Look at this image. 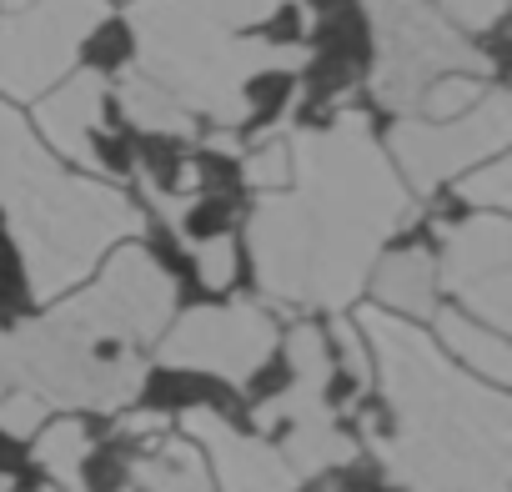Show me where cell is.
Segmentation results:
<instances>
[{
  "label": "cell",
  "instance_id": "20",
  "mask_svg": "<svg viewBox=\"0 0 512 492\" xmlns=\"http://www.w3.org/2000/svg\"><path fill=\"white\" fill-rule=\"evenodd\" d=\"M282 457L297 477H322L332 467H347L362 457V442L337 422V417H322V422H302V427H287V442H282Z\"/></svg>",
  "mask_w": 512,
  "mask_h": 492
},
{
  "label": "cell",
  "instance_id": "3",
  "mask_svg": "<svg viewBox=\"0 0 512 492\" xmlns=\"http://www.w3.org/2000/svg\"><path fill=\"white\" fill-rule=\"evenodd\" d=\"M131 71L156 81L186 116L236 131L256 116V81L292 76L312 61L307 46L226 31L186 0H131Z\"/></svg>",
  "mask_w": 512,
  "mask_h": 492
},
{
  "label": "cell",
  "instance_id": "13",
  "mask_svg": "<svg viewBox=\"0 0 512 492\" xmlns=\"http://www.w3.org/2000/svg\"><path fill=\"white\" fill-rule=\"evenodd\" d=\"M106 101H111V76L106 71H71L61 86H51L36 101V131L46 136L41 146L51 156H66L86 176H101L106 171V156H101Z\"/></svg>",
  "mask_w": 512,
  "mask_h": 492
},
{
  "label": "cell",
  "instance_id": "33",
  "mask_svg": "<svg viewBox=\"0 0 512 492\" xmlns=\"http://www.w3.org/2000/svg\"><path fill=\"white\" fill-rule=\"evenodd\" d=\"M41 492H51V487H41Z\"/></svg>",
  "mask_w": 512,
  "mask_h": 492
},
{
  "label": "cell",
  "instance_id": "17",
  "mask_svg": "<svg viewBox=\"0 0 512 492\" xmlns=\"http://www.w3.org/2000/svg\"><path fill=\"white\" fill-rule=\"evenodd\" d=\"M432 342L457 357L472 377L492 382V387H507L512 382V347H507V332H492L482 322H472L467 312H452V307H437L432 312Z\"/></svg>",
  "mask_w": 512,
  "mask_h": 492
},
{
  "label": "cell",
  "instance_id": "11",
  "mask_svg": "<svg viewBox=\"0 0 512 492\" xmlns=\"http://www.w3.org/2000/svg\"><path fill=\"white\" fill-rule=\"evenodd\" d=\"M437 287L492 332L512 327V221L502 211H472L467 221L437 226Z\"/></svg>",
  "mask_w": 512,
  "mask_h": 492
},
{
  "label": "cell",
  "instance_id": "7",
  "mask_svg": "<svg viewBox=\"0 0 512 492\" xmlns=\"http://www.w3.org/2000/svg\"><path fill=\"white\" fill-rule=\"evenodd\" d=\"M6 377L11 387H26L46 407L71 412H121L146 387V357L141 352H96L86 342H71L46 317L6 332Z\"/></svg>",
  "mask_w": 512,
  "mask_h": 492
},
{
  "label": "cell",
  "instance_id": "8",
  "mask_svg": "<svg viewBox=\"0 0 512 492\" xmlns=\"http://www.w3.org/2000/svg\"><path fill=\"white\" fill-rule=\"evenodd\" d=\"M507 141H512V96L502 86H487V96L467 106L462 116H447V121L397 116L382 151L412 196H432L442 181L502 156Z\"/></svg>",
  "mask_w": 512,
  "mask_h": 492
},
{
  "label": "cell",
  "instance_id": "27",
  "mask_svg": "<svg viewBox=\"0 0 512 492\" xmlns=\"http://www.w3.org/2000/svg\"><path fill=\"white\" fill-rule=\"evenodd\" d=\"M46 402L41 397H31L26 387H6L0 392V432L6 437H21V442H31L41 427H46Z\"/></svg>",
  "mask_w": 512,
  "mask_h": 492
},
{
  "label": "cell",
  "instance_id": "22",
  "mask_svg": "<svg viewBox=\"0 0 512 492\" xmlns=\"http://www.w3.org/2000/svg\"><path fill=\"white\" fill-rule=\"evenodd\" d=\"M457 196L472 211H502L507 216V206H512V161L507 156H492V161L462 171L457 176Z\"/></svg>",
  "mask_w": 512,
  "mask_h": 492
},
{
  "label": "cell",
  "instance_id": "16",
  "mask_svg": "<svg viewBox=\"0 0 512 492\" xmlns=\"http://www.w3.org/2000/svg\"><path fill=\"white\" fill-rule=\"evenodd\" d=\"M372 297L382 312L422 322L437 312V262L427 246H402V252H382L372 277H367Z\"/></svg>",
  "mask_w": 512,
  "mask_h": 492
},
{
  "label": "cell",
  "instance_id": "30",
  "mask_svg": "<svg viewBox=\"0 0 512 492\" xmlns=\"http://www.w3.org/2000/svg\"><path fill=\"white\" fill-rule=\"evenodd\" d=\"M121 432L126 437H151V432H166V417L161 412H136V417L121 422Z\"/></svg>",
  "mask_w": 512,
  "mask_h": 492
},
{
  "label": "cell",
  "instance_id": "10",
  "mask_svg": "<svg viewBox=\"0 0 512 492\" xmlns=\"http://www.w3.org/2000/svg\"><path fill=\"white\" fill-rule=\"evenodd\" d=\"M277 322L262 302H216L191 307L156 337V362L171 372H206L216 382L246 387L277 352Z\"/></svg>",
  "mask_w": 512,
  "mask_h": 492
},
{
  "label": "cell",
  "instance_id": "25",
  "mask_svg": "<svg viewBox=\"0 0 512 492\" xmlns=\"http://www.w3.org/2000/svg\"><path fill=\"white\" fill-rule=\"evenodd\" d=\"M241 181L251 191H287L292 186V146L282 136H267L241 156Z\"/></svg>",
  "mask_w": 512,
  "mask_h": 492
},
{
  "label": "cell",
  "instance_id": "19",
  "mask_svg": "<svg viewBox=\"0 0 512 492\" xmlns=\"http://www.w3.org/2000/svg\"><path fill=\"white\" fill-rule=\"evenodd\" d=\"M131 482L141 492H216L211 467L191 437H166L131 462Z\"/></svg>",
  "mask_w": 512,
  "mask_h": 492
},
{
  "label": "cell",
  "instance_id": "5",
  "mask_svg": "<svg viewBox=\"0 0 512 492\" xmlns=\"http://www.w3.org/2000/svg\"><path fill=\"white\" fill-rule=\"evenodd\" d=\"M367 31H372V71L367 91L392 116H417V101L432 81L462 71V76H492V56L472 46L467 31H457L432 0H357Z\"/></svg>",
  "mask_w": 512,
  "mask_h": 492
},
{
  "label": "cell",
  "instance_id": "21",
  "mask_svg": "<svg viewBox=\"0 0 512 492\" xmlns=\"http://www.w3.org/2000/svg\"><path fill=\"white\" fill-rule=\"evenodd\" d=\"M86 457H91V432L81 417H56L36 432V462L71 492H91L86 487Z\"/></svg>",
  "mask_w": 512,
  "mask_h": 492
},
{
  "label": "cell",
  "instance_id": "24",
  "mask_svg": "<svg viewBox=\"0 0 512 492\" xmlns=\"http://www.w3.org/2000/svg\"><path fill=\"white\" fill-rule=\"evenodd\" d=\"M482 96H487V81H482V76H462V71H452V76H442V81H432V86L422 91L417 116H427V121H447V116H462L467 106H477Z\"/></svg>",
  "mask_w": 512,
  "mask_h": 492
},
{
  "label": "cell",
  "instance_id": "2",
  "mask_svg": "<svg viewBox=\"0 0 512 492\" xmlns=\"http://www.w3.org/2000/svg\"><path fill=\"white\" fill-rule=\"evenodd\" d=\"M287 146V196L312 246L307 307L342 312L362 297L387 241L417 216V201L362 111H337L327 126H302Z\"/></svg>",
  "mask_w": 512,
  "mask_h": 492
},
{
  "label": "cell",
  "instance_id": "4",
  "mask_svg": "<svg viewBox=\"0 0 512 492\" xmlns=\"http://www.w3.org/2000/svg\"><path fill=\"white\" fill-rule=\"evenodd\" d=\"M6 231L26 267L31 297L61 302L101 267L111 246L136 241L146 231V211L111 181L61 171L51 191H41L31 206L6 216Z\"/></svg>",
  "mask_w": 512,
  "mask_h": 492
},
{
  "label": "cell",
  "instance_id": "14",
  "mask_svg": "<svg viewBox=\"0 0 512 492\" xmlns=\"http://www.w3.org/2000/svg\"><path fill=\"white\" fill-rule=\"evenodd\" d=\"M287 367H292V382L256 402L251 422L256 432H287V427H302V422H322V417H337L332 412V377H337V362H332V342L317 322H297L287 332Z\"/></svg>",
  "mask_w": 512,
  "mask_h": 492
},
{
  "label": "cell",
  "instance_id": "29",
  "mask_svg": "<svg viewBox=\"0 0 512 492\" xmlns=\"http://www.w3.org/2000/svg\"><path fill=\"white\" fill-rule=\"evenodd\" d=\"M437 11L457 26V31H492L507 16V0H437Z\"/></svg>",
  "mask_w": 512,
  "mask_h": 492
},
{
  "label": "cell",
  "instance_id": "15",
  "mask_svg": "<svg viewBox=\"0 0 512 492\" xmlns=\"http://www.w3.org/2000/svg\"><path fill=\"white\" fill-rule=\"evenodd\" d=\"M66 166L41 146V136L31 131V121L0 96V211H21L26 201H36Z\"/></svg>",
  "mask_w": 512,
  "mask_h": 492
},
{
  "label": "cell",
  "instance_id": "31",
  "mask_svg": "<svg viewBox=\"0 0 512 492\" xmlns=\"http://www.w3.org/2000/svg\"><path fill=\"white\" fill-rule=\"evenodd\" d=\"M21 6H31V0H0V16H6V11H21Z\"/></svg>",
  "mask_w": 512,
  "mask_h": 492
},
{
  "label": "cell",
  "instance_id": "18",
  "mask_svg": "<svg viewBox=\"0 0 512 492\" xmlns=\"http://www.w3.org/2000/svg\"><path fill=\"white\" fill-rule=\"evenodd\" d=\"M116 111L126 116V126H136L141 136H166V141H196V116H186L156 81H146L141 71L121 66V76L111 81Z\"/></svg>",
  "mask_w": 512,
  "mask_h": 492
},
{
  "label": "cell",
  "instance_id": "23",
  "mask_svg": "<svg viewBox=\"0 0 512 492\" xmlns=\"http://www.w3.org/2000/svg\"><path fill=\"white\" fill-rule=\"evenodd\" d=\"M191 267L201 277L206 292H226L236 282V236L231 231H211V236H186Z\"/></svg>",
  "mask_w": 512,
  "mask_h": 492
},
{
  "label": "cell",
  "instance_id": "12",
  "mask_svg": "<svg viewBox=\"0 0 512 492\" xmlns=\"http://www.w3.org/2000/svg\"><path fill=\"white\" fill-rule=\"evenodd\" d=\"M181 427L201 447V457H211L206 467H211V482H221V492H297L302 477L287 467L282 447L231 427L216 407H186Z\"/></svg>",
  "mask_w": 512,
  "mask_h": 492
},
{
  "label": "cell",
  "instance_id": "1",
  "mask_svg": "<svg viewBox=\"0 0 512 492\" xmlns=\"http://www.w3.org/2000/svg\"><path fill=\"white\" fill-rule=\"evenodd\" d=\"M357 332L392 427L362 417V442L402 492H512V402L457 367L417 322L362 307Z\"/></svg>",
  "mask_w": 512,
  "mask_h": 492
},
{
  "label": "cell",
  "instance_id": "28",
  "mask_svg": "<svg viewBox=\"0 0 512 492\" xmlns=\"http://www.w3.org/2000/svg\"><path fill=\"white\" fill-rule=\"evenodd\" d=\"M327 342H337V357H332V362H342V372L352 377V387H367V382H372V352H367V342H362V332H357V322H352L347 312L332 317Z\"/></svg>",
  "mask_w": 512,
  "mask_h": 492
},
{
  "label": "cell",
  "instance_id": "32",
  "mask_svg": "<svg viewBox=\"0 0 512 492\" xmlns=\"http://www.w3.org/2000/svg\"><path fill=\"white\" fill-rule=\"evenodd\" d=\"M0 492H11V472H0Z\"/></svg>",
  "mask_w": 512,
  "mask_h": 492
},
{
  "label": "cell",
  "instance_id": "26",
  "mask_svg": "<svg viewBox=\"0 0 512 492\" xmlns=\"http://www.w3.org/2000/svg\"><path fill=\"white\" fill-rule=\"evenodd\" d=\"M186 6H196L201 16L221 21L226 31H256V26L277 21L287 6H297V0H186Z\"/></svg>",
  "mask_w": 512,
  "mask_h": 492
},
{
  "label": "cell",
  "instance_id": "9",
  "mask_svg": "<svg viewBox=\"0 0 512 492\" xmlns=\"http://www.w3.org/2000/svg\"><path fill=\"white\" fill-rule=\"evenodd\" d=\"M106 0H31L21 11L0 16V96L6 101H41L61 86L86 41L106 21Z\"/></svg>",
  "mask_w": 512,
  "mask_h": 492
},
{
  "label": "cell",
  "instance_id": "6",
  "mask_svg": "<svg viewBox=\"0 0 512 492\" xmlns=\"http://www.w3.org/2000/svg\"><path fill=\"white\" fill-rule=\"evenodd\" d=\"M106 257L111 262L101 267V277L86 292L56 302L46 322L96 352H141L176 317V277L136 241L111 246Z\"/></svg>",
  "mask_w": 512,
  "mask_h": 492
}]
</instances>
